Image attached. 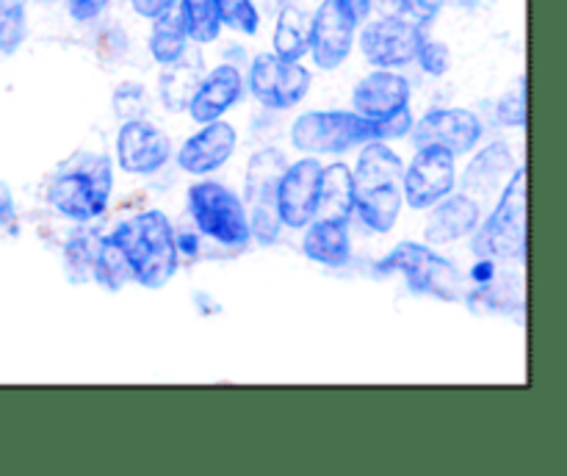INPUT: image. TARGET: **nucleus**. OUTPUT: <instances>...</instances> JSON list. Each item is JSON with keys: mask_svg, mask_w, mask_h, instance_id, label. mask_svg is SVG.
I'll return each instance as SVG.
<instances>
[{"mask_svg": "<svg viewBox=\"0 0 567 476\" xmlns=\"http://www.w3.org/2000/svg\"><path fill=\"white\" fill-rule=\"evenodd\" d=\"M92 277L100 282V286L109 288V291H120L127 280H133L131 266H127L125 260V252H122L120 244H116L111 236L103 238V244H100Z\"/></svg>", "mask_w": 567, "mask_h": 476, "instance_id": "nucleus-29", "label": "nucleus"}, {"mask_svg": "<svg viewBox=\"0 0 567 476\" xmlns=\"http://www.w3.org/2000/svg\"><path fill=\"white\" fill-rule=\"evenodd\" d=\"M380 271H402L415 293L437 297L443 302H457L463 297V275L457 266L432 252L424 244H396L393 252L380 263Z\"/></svg>", "mask_w": 567, "mask_h": 476, "instance_id": "nucleus-5", "label": "nucleus"}, {"mask_svg": "<svg viewBox=\"0 0 567 476\" xmlns=\"http://www.w3.org/2000/svg\"><path fill=\"white\" fill-rule=\"evenodd\" d=\"M424 39L421 25L413 20H402V17H385V20L369 22L360 33V48L369 64L380 66V70H391V66H404L415 59L419 44Z\"/></svg>", "mask_w": 567, "mask_h": 476, "instance_id": "nucleus-11", "label": "nucleus"}, {"mask_svg": "<svg viewBox=\"0 0 567 476\" xmlns=\"http://www.w3.org/2000/svg\"><path fill=\"white\" fill-rule=\"evenodd\" d=\"M177 14H181L186 37L192 42L208 44L219 39L221 17L214 0H177Z\"/></svg>", "mask_w": 567, "mask_h": 476, "instance_id": "nucleus-27", "label": "nucleus"}, {"mask_svg": "<svg viewBox=\"0 0 567 476\" xmlns=\"http://www.w3.org/2000/svg\"><path fill=\"white\" fill-rule=\"evenodd\" d=\"M476 225H480V203L468 194H454V197L446 194L426 221V241L452 244L474 232Z\"/></svg>", "mask_w": 567, "mask_h": 476, "instance_id": "nucleus-19", "label": "nucleus"}, {"mask_svg": "<svg viewBox=\"0 0 567 476\" xmlns=\"http://www.w3.org/2000/svg\"><path fill=\"white\" fill-rule=\"evenodd\" d=\"M28 0H0V53L11 55L25 42Z\"/></svg>", "mask_w": 567, "mask_h": 476, "instance_id": "nucleus-30", "label": "nucleus"}, {"mask_svg": "<svg viewBox=\"0 0 567 476\" xmlns=\"http://www.w3.org/2000/svg\"><path fill=\"white\" fill-rule=\"evenodd\" d=\"M415 59L421 61L424 72H430V75H435V77L443 75V72L449 70V64H452L449 48L443 42H435V39H421Z\"/></svg>", "mask_w": 567, "mask_h": 476, "instance_id": "nucleus-32", "label": "nucleus"}, {"mask_svg": "<svg viewBox=\"0 0 567 476\" xmlns=\"http://www.w3.org/2000/svg\"><path fill=\"white\" fill-rule=\"evenodd\" d=\"M153 33H150V53L158 64H172L181 55H186V28H183L177 9L164 11V14L153 17Z\"/></svg>", "mask_w": 567, "mask_h": 476, "instance_id": "nucleus-25", "label": "nucleus"}, {"mask_svg": "<svg viewBox=\"0 0 567 476\" xmlns=\"http://www.w3.org/2000/svg\"><path fill=\"white\" fill-rule=\"evenodd\" d=\"M471 277H474L476 282H487L496 277V263H493L491 258H482L480 263L474 266V271H471Z\"/></svg>", "mask_w": 567, "mask_h": 476, "instance_id": "nucleus-40", "label": "nucleus"}, {"mask_svg": "<svg viewBox=\"0 0 567 476\" xmlns=\"http://www.w3.org/2000/svg\"><path fill=\"white\" fill-rule=\"evenodd\" d=\"M354 210V180L347 164L321 166L313 219L349 221Z\"/></svg>", "mask_w": 567, "mask_h": 476, "instance_id": "nucleus-20", "label": "nucleus"}, {"mask_svg": "<svg viewBox=\"0 0 567 476\" xmlns=\"http://www.w3.org/2000/svg\"><path fill=\"white\" fill-rule=\"evenodd\" d=\"M498 120L507 125H526V81L520 83L518 94H507L498 103Z\"/></svg>", "mask_w": 567, "mask_h": 476, "instance_id": "nucleus-35", "label": "nucleus"}, {"mask_svg": "<svg viewBox=\"0 0 567 476\" xmlns=\"http://www.w3.org/2000/svg\"><path fill=\"white\" fill-rule=\"evenodd\" d=\"M358 14L347 0H324L310 22V53L316 66L336 70L352 53L354 31H358Z\"/></svg>", "mask_w": 567, "mask_h": 476, "instance_id": "nucleus-9", "label": "nucleus"}, {"mask_svg": "<svg viewBox=\"0 0 567 476\" xmlns=\"http://www.w3.org/2000/svg\"><path fill=\"white\" fill-rule=\"evenodd\" d=\"M413 127V114H410V108L404 105V108L393 111L391 116H382V120H374V138L377 142H388V138H402L404 133Z\"/></svg>", "mask_w": 567, "mask_h": 476, "instance_id": "nucleus-33", "label": "nucleus"}, {"mask_svg": "<svg viewBox=\"0 0 567 476\" xmlns=\"http://www.w3.org/2000/svg\"><path fill=\"white\" fill-rule=\"evenodd\" d=\"M252 94L269 108H291L308 94L310 72L297 61H286L275 53H264L255 59L249 70Z\"/></svg>", "mask_w": 567, "mask_h": 476, "instance_id": "nucleus-12", "label": "nucleus"}, {"mask_svg": "<svg viewBox=\"0 0 567 476\" xmlns=\"http://www.w3.org/2000/svg\"><path fill=\"white\" fill-rule=\"evenodd\" d=\"M214 6L221 17V25H230L241 33L258 31L260 17L252 0H214Z\"/></svg>", "mask_w": 567, "mask_h": 476, "instance_id": "nucleus-31", "label": "nucleus"}, {"mask_svg": "<svg viewBox=\"0 0 567 476\" xmlns=\"http://www.w3.org/2000/svg\"><path fill=\"white\" fill-rule=\"evenodd\" d=\"M515 172V158L504 144H491L487 149H482L480 158H474V164L468 166L463 177L465 192H493L502 180V175Z\"/></svg>", "mask_w": 567, "mask_h": 476, "instance_id": "nucleus-23", "label": "nucleus"}, {"mask_svg": "<svg viewBox=\"0 0 567 476\" xmlns=\"http://www.w3.org/2000/svg\"><path fill=\"white\" fill-rule=\"evenodd\" d=\"M468 304L474 313H515L524 304V291L515 275H507L504 280H487L485 288L474 291L468 297Z\"/></svg>", "mask_w": 567, "mask_h": 476, "instance_id": "nucleus-26", "label": "nucleus"}, {"mask_svg": "<svg viewBox=\"0 0 567 476\" xmlns=\"http://www.w3.org/2000/svg\"><path fill=\"white\" fill-rule=\"evenodd\" d=\"M114 186L111 158L100 153H75L55 169L48 186L53 208L75 221H92L105 210Z\"/></svg>", "mask_w": 567, "mask_h": 476, "instance_id": "nucleus-3", "label": "nucleus"}, {"mask_svg": "<svg viewBox=\"0 0 567 476\" xmlns=\"http://www.w3.org/2000/svg\"><path fill=\"white\" fill-rule=\"evenodd\" d=\"M175 241H177V252H186V255H192L194 249H197V238L194 236H188V232H183V236H175Z\"/></svg>", "mask_w": 567, "mask_h": 476, "instance_id": "nucleus-41", "label": "nucleus"}, {"mask_svg": "<svg viewBox=\"0 0 567 476\" xmlns=\"http://www.w3.org/2000/svg\"><path fill=\"white\" fill-rule=\"evenodd\" d=\"M241 72L230 64L216 66L214 72H208V75L199 81L197 92L188 100L192 120L199 122V125H208V122L219 120L227 108H233V105L241 100Z\"/></svg>", "mask_w": 567, "mask_h": 476, "instance_id": "nucleus-17", "label": "nucleus"}, {"mask_svg": "<svg viewBox=\"0 0 567 476\" xmlns=\"http://www.w3.org/2000/svg\"><path fill=\"white\" fill-rule=\"evenodd\" d=\"M100 244L103 236L94 230L75 232L64 247V271L72 282H86L94 271V260H97Z\"/></svg>", "mask_w": 567, "mask_h": 476, "instance_id": "nucleus-28", "label": "nucleus"}, {"mask_svg": "<svg viewBox=\"0 0 567 476\" xmlns=\"http://www.w3.org/2000/svg\"><path fill=\"white\" fill-rule=\"evenodd\" d=\"M480 258H524L526 255V169H515L491 219L474 236Z\"/></svg>", "mask_w": 567, "mask_h": 476, "instance_id": "nucleus-4", "label": "nucleus"}, {"mask_svg": "<svg viewBox=\"0 0 567 476\" xmlns=\"http://www.w3.org/2000/svg\"><path fill=\"white\" fill-rule=\"evenodd\" d=\"M116 153H120L122 169L131 175H150L158 172L169 161L172 142L161 127L150 125L142 116L127 120L116 136Z\"/></svg>", "mask_w": 567, "mask_h": 476, "instance_id": "nucleus-15", "label": "nucleus"}, {"mask_svg": "<svg viewBox=\"0 0 567 476\" xmlns=\"http://www.w3.org/2000/svg\"><path fill=\"white\" fill-rule=\"evenodd\" d=\"M347 3L352 6V11L358 14V20H363V17L369 14V9H371V0H347Z\"/></svg>", "mask_w": 567, "mask_h": 476, "instance_id": "nucleus-42", "label": "nucleus"}, {"mask_svg": "<svg viewBox=\"0 0 567 476\" xmlns=\"http://www.w3.org/2000/svg\"><path fill=\"white\" fill-rule=\"evenodd\" d=\"M302 249L310 260L324 266H343L349 260V221L310 219Z\"/></svg>", "mask_w": 567, "mask_h": 476, "instance_id": "nucleus-21", "label": "nucleus"}, {"mask_svg": "<svg viewBox=\"0 0 567 476\" xmlns=\"http://www.w3.org/2000/svg\"><path fill=\"white\" fill-rule=\"evenodd\" d=\"M482 122L474 111L465 108H437L430 111L424 120L415 125L413 142L415 147H435L449 149L452 155H463L480 142Z\"/></svg>", "mask_w": 567, "mask_h": 476, "instance_id": "nucleus-13", "label": "nucleus"}, {"mask_svg": "<svg viewBox=\"0 0 567 476\" xmlns=\"http://www.w3.org/2000/svg\"><path fill=\"white\" fill-rule=\"evenodd\" d=\"M125 252L131 277L144 288H161L177 271V241L169 219L161 210H142L111 232Z\"/></svg>", "mask_w": 567, "mask_h": 476, "instance_id": "nucleus-1", "label": "nucleus"}, {"mask_svg": "<svg viewBox=\"0 0 567 476\" xmlns=\"http://www.w3.org/2000/svg\"><path fill=\"white\" fill-rule=\"evenodd\" d=\"M286 172V155L275 147H266L249 158L247 166V203L252 210L249 236L260 244H275L280 232V214H277V183Z\"/></svg>", "mask_w": 567, "mask_h": 476, "instance_id": "nucleus-8", "label": "nucleus"}, {"mask_svg": "<svg viewBox=\"0 0 567 476\" xmlns=\"http://www.w3.org/2000/svg\"><path fill=\"white\" fill-rule=\"evenodd\" d=\"M199 81H203V61L199 55L194 59H177L166 64L164 75H161V97L169 111L188 108V100L197 92Z\"/></svg>", "mask_w": 567, "mask_h": 476, "instance_id": "nucleus-22", "label": "nucleus"}, {"mask_svg": "<svg viewBox=\"0 0 567 476\" xmlns=\"http://www.w3.org/2000/svg\"><path fill=\"white\" fill-rule=\"evenodd\" d=\"M454 188V155L449 149L435 147H419L413 164L404 169L402 192L410 208L424 210L441 203L449 192Z\"/></svg>", "mask_w": 567, "mask_h": 476, "instance_id": "nucleus-10", "label": "nucleus"}, {"mask_svg": "<svg viewBox=\"0 0 567 476\" xmlns=\"http://www.w3.org/2000/svg\"><path fill=\"white\" fill-rule=\"evenodd\" d=\"M42 3H48V0H42Z\"/></svg>", "mask_w": 567, "mask_h": 476, "instance_id": "nucleus-43", "label": "nucleus"}, {"mask_svg": "<svg viewBox=\"0 0 567 476\" xmlns=\"http://www.w3.org/2000/svg\"><path fill=\"white\" fill-rule=\"evenodd\" d=\"M188 210L205 236L227 244V247H244L249 238V219L241 199L225 188L221 183L203 180L188 192Z\"/></svg>", "mask_w": 567, "mask_h": 476, "instance_id": "nucleus-7", "label": "nucleus"}, {"mask_svg": "<svg viewBox=\"0 0 567 476\" xmlns=\"http://www.w3.org/2000/svg\"><path fill=\"white\" fill-rule=\"evenodd\" d=\"M105 3H109V0H66L72 20L78 22L94 20V17L105 9Z\"/></svg>", "mask_w": 567, "mask_h": 476, "instance_id": "nucleus-37", "label": "nucleus"}, {"mask_svg": "<svg viewBox=\"0 0 567 476\" xmlns=\"http://www.w3.org/2000/svg\"><path fill=\"white\" fill-rule=\"evenodd\" d=\"M14 219V199H11V192L6 183H0V227H6Z\"/></svg>", "mask_w": 567, "mask_h": 476, "instance_id": "nucleus-39", "label": "nucleus"}, {"mask_svg": "<svg viewBox=\"0 0 567 476\" xmlns=\"http://www.w3.org/2000/svg\"><path fill=\"white\" fill-rule=\"evenodd\" d=\"M236 127L230 122H208L199 133H194L177 153V164L192 175H208L219 169L236 149Z\"/></svg>", "mask_w": 567, "mask_h": 476, "instance_id": "nucleus-16", "label": "nucleus"}, {"mask_svg": "<svg viewBox=\"0 0 567 476\" xmlns=\"http://www.w3.org/2000/svg\"><path fill=\"white\" fill-rule=\"evenodd\" d=\"M402 177L404 164L391 147L371 138L360 153L358 169L352 172L354 180V208L360 219L377 232H388L399 219L402 210Z\"/></svg>", "mask_w": 567, "mask_h": 476, "instance_id": "nucleus-2", "label": "nucleus"}, {"mask_svg": "<svg viewBox=\"0 0 567 476\" xmlns=\"http://www.w3.org/2000/svg\"><path fill=\"white\" fill-rule=\"evenodd\" d=\"M291 138L302 153H347L374 138V120L352 111H308L293 122Z\"/></svg>", "mask_w": 567, "mask_h": 476, "instance_id": "nucleus-6", "label": "nucleus"}, {"mask_svg": "<svg viewBox=\"0 0 567 476\" xmlns=\"http://www.w3.org/2000/svg\"><path fill=\"white\" fill-rule=\"evenodd\" d=\"M321 164L316 158H302L286 166L277 183V214L288 227H305L313 219L316 194H319Z\"/></svg>", "mask_w": 567, "mask_h": 476, "instance_id": "nucleus-14", "label": "nucleus"}, {"mask_svg": "<svg viewBox=\"0 0 567 476\" xmlns=\"http://www.w3.org/2000/svg\"><path fill=\"white\" fill-rule=\"evenodd\" d=\"M114 108L122 120H138L144 111V92L138 86H133V83H127V86H122L114 94Z\"/></svg>", "mask_w": 567, "mask_h": 476, "instance_id": "nucleus-34", "label": "nucleus"}, {"mask_svg": "<svg viewBox=\"0 0 567 476\" xmlns=\"http://www.w3.org/2000/svg\"><path fill=\"white\" fill-rule=\"evenodd\" d=\"M399 3H402V9L408 11L410 20L419 22V25H426V22L435 20V17L441 14L446 0H399Z\"/></svg>", "mask_w": 567, "mask_h": 476, "instance_id": "nucleus-36", "label": "nucleus"}, {"mask_svg": "<svg viewBox=\"0 0 567 476\" xmlns=\"http://www.w3.org/2000/svg\"><path fill=\"white\" fill-rule=\"evenodd\" d=\"M352 100L354 111L360 116H365V120H382V116H391L393 111L408 105L410 83L408 77L396 75V72L377 70L354 86Z\"/></svg>", "mask_w": 567, "mask_h": 476, "instance_id": "nucleus-18", "label": "nucleus"}, {"mask_svg": "<svg viewBox=\"0 0 567 476\" xmlns=\"http://www.w3.org/2000/svg\"><path fill=\"white\" fill-rule=\"evenodd\" d=\"M310 50V22L302 9L286 6L277 17L275 55L286 61H299Z\"/></svg>", "mask_w": 567, "mask_h": 476, "instance_id": "nucleus-24", "label": "nucleus"}, {"mask_svg": "<svg viewBox=\"0 0 567 476\" xmlns=\"http://www.w3.org/2000/svg\"><path fill=\"white\" fill-rule=\"evenodd\" d=\"M177 0H131L133 11H136L138 17H147V20H153V17L164 14V11L175 9Z\"/></svg>", "mask_w": 567, "mask_h": 476, "instance_id": "nucleus-38", "label": "nucleus"}]
</instances>
